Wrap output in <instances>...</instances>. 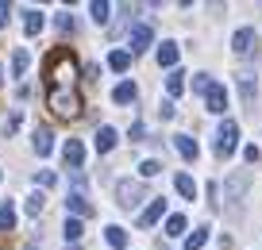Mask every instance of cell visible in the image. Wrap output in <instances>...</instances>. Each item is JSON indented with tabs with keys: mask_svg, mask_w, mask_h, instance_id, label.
<instances>
[{
	"mask_svg": "<svg viewBox=\"0 0 262 250\" xmlns=\"http://www.w3.org/2000/svg\"><path fill=\"white\" fill-rule=\"evenodd\" d=\"M139 173H143V177H158V173H162V162H155V158H150V162H143V166H139Z\"/></svg>",
	"mask_w": 262,
	"mask_h": 250,
	"instance_id": "4dcf8cb0",
	"label": "cell"
},
{
	"mask_svg": "<svg viewBox=\"0 0 262 250\" xmlns=\"http://www.w3.org/2000/svg\"><path fill=\"white\" fill-rule=\"evenodd\" d=\"M166 235H170V239L185 235V216H170V219H166Z\"/></svg>",
	"mask_w": 262,
	"mask_h": 250,
	"instance_id": "484cf974",
	"label": "cell"
},
{
	"mask_svg": "<svg viewBox=\"0 0 262 250\" xmlns=\"http://www.w3.org/2000/svg\"><path fill=\"white\" fill-rule=\"evenodd\" d=\"M35 181H39L42 189H50V185H54L58 177H54V173H50V170H39V173H35Z\"/></svg>",
	"mask_w": 262,
	"mask_h": 250,
	"instance_id": "d6a6232c",
	"label": "cell"
},
{
	"mask_svg": "<svg viewBox=\"0 0 262 250\" xmlns=\"http://www.w3.org/2000/svg\"><path fill=\"white\" fill-rule=\"evenodd\" d=\"M50 150H54V135H50L47 127H39V131H35V154H42V158H47Z\"/></svg>",
	"mask_w": 262,
	"mask_h": 250,
	"instance_id": "2e32d148",
	"label": "cell"
},
{
	"mask_svg": "<svg viewBox=\"0 0 262 250\" xmlns=\"http://www.w3.org/2000/svg\"><path fill=\"white\" fill-rule=\"evenodd\" d=\"M143 135H147V127H143V123H131V139H135V143H139Z\"/></svg>",
	"mask_w": 262,
	"mask_h": 250,
	"instance_id": "d590c367",
	"label": "cell"
},
{
	"mask_svg": "<svg viewBox=\"0 0 262 250\" xmlns=\"http://www.w3.org/2000/svg\"><path fill=\"white\" fill-rule=\"evenodd\" d=\"M0 89H4V70H0Z\"/></svg>",
	"mask_w": 262,
	"mask_h": 250,
	"instance_id": "74e56055",
	"label": "cell"
},
{
	"mask_svg": "<svg viewBox=\"0 0 262 250\" xmlns=\"http://www.w3.org/2000/svg\"><path fill=\"white\" fill-rule=\"evenodd\" d=\"M178 42H162V47H158V65H166V70H170L173 62H178Z\"/></svg>",
	"mask_w": 262,
	"mask_h": 250,
	"instance_id": "e0dca14e",
	"label": "cell"
},
{
	"mask_svg": "<svg viewBox=\"0 0 262 250\" xmlns=\"http://www.w3.org/2000/svg\"><path fill=\"white\" fill-rule=\"evenodd\" d=\"M47 104H50V116H58V120H77V116H81V97H77V89H50Z\"/></svg>",
	"mask_w": 262,
	"mask_h": 250,
	"instance_id": "7a4b0ae2",
	"label": "cell"
},
{
	"mask_svg": "<svg viewBox=\"0 0 262 250\" xmlns=\"http://www.w3.org/2000/svg\"><path fill=\"white\" fill-rule=\"evenodd\" d=\"M116 139H120V135H116V127H100L97 131V154H108L116 146Z\"/></svg>",
	"mask_w": 262,
	"mask_h": 250,
	"instance_id": "9a60e30c",
	"label": "cell"
},
{
	"mask_svg": "<svg viewBox=\"0 0 262 250\" xmlns=\"http://www.w3.org/2000/svg\"><path fill=\"white\" fill-rule=\"evenodd\" d=\"M247 185H251V173H231L228 185H224V196H228V200H239V196L247 193Z\"/></svg>",
	"mask_w": 262,
	"mask_h": 250,
	"instance_id": "52a82bcc",
	"label": "cell"
},
{
	"mask_svg": "<svg viewBox=\"0 0 262 250\" xmlns=\"http://www.w3.org/2000/svg\"><path fill=\"white\" fill-rule=\"evenodd\" d=\"M173 146H178V154H181L185 162H196V154H201V150H196V143H193L189 135H173Z\"/></svg>",
	"mask_w": 262,
	"mask_h": 250,
	"instance_id": "4fadbf2b",
	"label": "cell"
},
{
	"mask_svg": "<svg viewBox=\"0 0 262 250\" xmlns=\"http://www.w3.org/2000/svg\"><path fill=\"white\" fill-rule=\"evenodd\" d=\"M158 116H162V120H173V104H170V100H162V104H158Z\"/></svg>",
	"mask_w": 262,
	"mask_h": 250,
	"instance_id": "e575fe53",
	"label": "cell"
},
{
	"mask_svg": "<svg viewBox=\"0 0 262 250\" xmlns=\"http://www.w3.org/2000/svg\"><path fill=\"white\" fill-rule=\"evenodd\" d=\"M62 158H66V166H70V170H81V162H85V146L77 143V139H70V143L62 146Z\"/></svg>",
	"mask_w": 262,
	"mask_h": 250,
	"instance_id": "ba28073f",
	"label": "cell"
},
{
	"mask_svg": "<svg viewBox=\"0 0 262 250\" xmlns=\"http://www.w3.org/2000/svg\"><path fill=\"white\" fill-rule=\"evenodd\" d=\"M205 242H208V227H196V231L185 239V250H201Z\"/></svg>",
	"mask_w": 262,
	"mask_h": 250,
	"instance_id": "d4e9b609",
	"label": "cell"
},
{
	"mask_svg": "<svg viewBox=\"0 0 262 250\" xmlns=\"http://www.w3.org/2000/svg\"><path fill=\"white\" fill-rule=\"evenodd\" d=\"M81 235H85V227H81V219H66V239H81Z\"/></svg>",
	"mask_w": 262,
	"mask_h": 250,
	"instance_id": "f1b7e54d",
	"label": "cell"
},
{
	"mask_svg": "<svg viewBox=\"0 0 262 250\" xmlns=\"http://www.w3.org/2000/svg\"><path fill=\"white\" fill-rule=\"evenodd\" d=\"M19 123H24V112H12V116H8V123H4V135H16Z\"/></svg>",
	"mask_w": 262,
	"mask_h": 250,
	"instance_id": "1f68e13d",
	"label": "cell"
},
{
	"mask_svg": "<svg viewBox=\"0 0 262 250\" xmlns=\"http://www.w3.org/2000/svg\"><path fill=\"white\" fill-rule=\"evenodd\" d=\"M135 97H139L135 81H120V85H116V93H112V100H116V104H131Z\"/></svg>",
	"mask_w": 262,
	"mask_h": 250,
	"instance_id": "7c38bea8",
	"label": "cell"
},
{
	"mask_svg": "<svg viewBox=\"0 0 262 250\" xmlns=\"http://www.w3.org/2000/svg\"><path fill=\"white\" fill-rule=\"evenodd\" d=\"M166 93H170V97H181V93H185V73L181 70H173L170 77H166Z\"/></svg>",
	"mask_w": 262,
	"mask_h": 250,
	"instance_id": "7402d4cb",
	"label": "cell"
},
{
	"mask_svg": "<svg viewBox=\"0 0 262 250\" xmlns=\"http://www.w3.org/2000/svg\"><path fill=\"white\" fill-rule=\"evenodd\" d=\"M239 93H243L247 104L254 100V93H258V85H254V73H239Z\"/></svg>",
	"mask_w": 262,
	"mask_h": 250,
	"instance_id": "603a6c76",
	"label": "cell"
},
{
	"mask_svg": "<svg viewBox=\"0 0 262 250\" xmlns=\"http://www.w3.org/2000/svg\"><path fill=\"white\" fill-rule=\"evenodd\" d=\"M239 146V123L235 120H224L220 131H216V158H231Z\"/></svg>",
	"mask_w": 262,
	"mask_h": 250,
	"instance_id": "3957f363",
	"label": "cell"
},
{
	"mask_svg": "<svg viewBox=\"0 0 262 250\" xmlns=\"http://www.w3.org/2000/svg\"><path fill=\"white\" fill-rule=\"evenodd\" d=\"M143 196H147V185H143V181H116V200H120V208H135Z\"/></svg>",
	"mask_w": 262,
	"mask_h": 250,
	"instance_id": "277c9868",
	"label": "cell"
},
{
	"mask_svg": "<svg viewBox=\"0 0 262 250\" xmlns=\"http://www.w3.org/2000/svg\"><path fill=\"white\" fill-rule=\"evenodd\" d=\"M212 85H216V81L208 77V73H196V77H193V93H201V97H205V93L212 89Z\"/></svg>",
	"mask_w": 262,
	"mask_h": 250,
	"instance_id": "83f0119b",
	"label": "cell"
},
{
	"mask_svg": "<svg viewBox=\"0 0 262 250\" xmlns=\"http://www.w3.org/2000/svg\"><path fill=\"white\" fill-rule=\"evenodd\" d=\"M162 212H166V200H158V196H155V200L139 212V227H155L158 219H162Z\"/></svg>",
	"mask_w": 262,
	"mask_h": 250,
	"instance_id": "9c48e42d",
	"label": "cell"
},
{
	"mask_svg": "<svg viewBox=\"0 0 262 250\" xmlns=\"http://www.w3.org/2000/svg\"><path fill=\"white\" fill-rule=\"evenodd\" d=\"M24 250H39V246H35V242H31V246H24Z\"/></svg>",
	"mask_w": 262,
	"mask_h": 250,
	"instance_id": "f35d334b",
	"label": "cell"
},
{
	"mask_svg": "<svg viewBox=\"0 0 262 250\" xmlns=\"http://www.w3.org/2000/svg\"><path fill=\"white\" fill-rule=\"evenodd\" d=\"M89 12H93V19H97V24H108V12H112V8H108L104 0H93Z\"/></svg>",
	"mask_w": 262,
	"mask_h": 250,
	"instance_id": "4316f807",
	"label": "cell"
},
{
	"mask_svg": "<svg viewBox=\"0 0 262 250\" xmlns=\"http://www.w3.org/2000/svg\"><path fill=\"white\" fill-rule=\"evenodd\" d=\"M24 31L31 35V39L42 31V12H35V8H31V12H24Z\"/></svg>",
	"mask_w": 262,
	"mask_h": 250,
	"instance_id": "44dd1931",
	"label": "cell"
},
{
	"mask_svg": "<svg viewBox=\"0 0 262 250\" xmlns=\"http://www.w3.org/2000/svg\"><path fill=\"white\" fill-rule=\"evenodd\" d=\"M8 24V4H0V27Z\"/></svg>",
	"mask_w": 262,
	"mask_h": 250,
	"instance_id": "8d00e7d4",
	"label": "cell"
},
{
	"mask_svg": "<svg viewBox=\"0 0 262 250\" xmlns=\"http://www.w3.org/2000/svg\"><path fill=\"white\" fill-rule=\"evenodd\" d=\"M12 227H16V204L4 200L0 204V231H12Z\"/></svg>",
	"mask_w": 262,
	"mask_h": 250,
	"instance_id": "ffe728a7",
	"label": "cell"
},
{
	"mask_svg": "<svg viewBox=\"0 0 262 250\" xmlns=\"http://www.w3.org/2000/svg\"><path fill=\"white\" fill-rule=\"evenodd\" d=\"M27 65H31V54H27L24 47H16V54H12V73H16V77H24Z\"/></svg>",
	"mask_w": 262,
	"mask_h": 250,
	"instance_id": "d6986e66",
	"label": "cell"
},
{
	"mask_svg": "<svg viewBox=\"0 0 262 250\" xmlns=\"http://www.w3.org/2000/svg\"><path fill=\"white\" fill-rule=\"evenodd\" d=\"M104 239H108V246H112V250H123V246H127V231H123V227H108V231H104Z\"/></svg>",
	"mask_w": 262,
	"mask_h": 250,
	"instance_id": "ac0fdd59",
	"label": "cell"
},
{
	"mask_svg": "<svg viewBox=\"0 0 262 250\" xmlns=\"http://www.w3.org/2000/svg\"><path fill=\"white\" fill-rule=\"evenodd\" d=\"M150 42H155V27L150 24H135L131 27V54H143Z\"/></svg>",
	"mask_w": 262,
	"mask_h": 250,
	"instance_id": "8992f818",
	"label": "cell"
},
{
	"mask_svg": "<svg viewBox=\"0 0 262 250\" xmlns=\"http://www.w3.org/2000/svg\"><path fill=\"white\" fill-rule=\"evenodd\" d=\"M54 24H58V27H62V31H74V19L66 16V12H62V16H54Z\"/></svg>",
	"mask_w": 262,
	"mask_h": 250,
	"instance_id": "836d02e7",
	"label": "cell"
},
{
	"mask_svg": "<svg viewBox=\"0 0 262 250\" xmlns=\"http://www.w3.org/2000/svg\"><path fill=\"white\" fill-rule=\"evenodd\" d=\"M173 189H178L185 200H196V181L189 177V173H178V177H173Z\"/></svg>",
	"mask_w": 262,
	"mask_h": 250,
	"instance_id": "5bb4252c",
	"label": "cell"
},
{
	"mask_svg": "<svg viewBox=\"0 0 262 250\" xmlns=\"http://www.w3.org/2000/svg\"><path fill=\"white\" fill-rule=\"evenodd\" d=\"M42 70H47V85L50 89H77V58L70 47H58L47 54V62H42Z\"/></svg>",
	"mask_w": 262,
	"mask_h": 250,
	"instance_id": "6da1fadb",
	"label": "cell"
},
{
	"mask_svg": "<svg viewBox=\"0 0 262 250\" xmlns=\"http://www.w3.org/2000/svg\"><path fill=\"white\" fill-rule=\"evenodd\" d=\"M231 50H235L239 58L258 54V35H254V27H239V31H235V39H231Z\"/></svg>",
	"mask_w": 262,
	"mask_h": 250,
	"instance_id": "5b68a950",
	"label": "cell"
},
{
	"mask_svg": "<svg viewBox=\"0 0 262 250\" xmlns=\"http://www.w3.org/2000/svg\"><path fill=\"white\" fill-rule=\"evenodd\" d=\"M108 65H112L116 73H123L131 65V54H127V50H112V54H108Z\"/></svg>",
	"mask_w": 262,
	"mask_h": 250,
	"instance_id": "cb8c5ba5",
	"label": "cell"
},
{
	"mask_svg": "<svg viewBox=\"0 0 262 250\" xmlns=\"http://www.w3.org/2000/svg\"><path fill=\"white\" fill-rule=\"evenodd\" d=\"M66 204H70V212H74V219H77V216H85V219H89L93 212H97V208H93L89 200H85V193H70V200H66Z\"/></svg>",
	"mask_w": 262,
	"mask_h": 250,
	"instance_id": "8fae6325",
	"label": "cell"
},
{
	"mask_svg": "<svg viewBox=\"0 0 262 250\" xmlns=\"http://www.w3.org/2000/svg\"><path fill=\"white\" fill-rule=\"evenodd\" d=\"M42 200H47L42 193H31V196H27V216H39V212H42Z\"/></svg>",
	"mask_w": 262,
	"mask_h": 250,
	"instance_id": "f546056e",
	"label": "cell"
},
{
	"mask_svg": "<svg viewBox=\"0 0 262 250\" xmlns=\"http://www.w3.org/2000/svg\"><path fill=\"white\" fill-rule=\"evenodd\" d=\"M205 104H208V112L224 116V108H228V93H224V85H212V89L205 93Z\"/></svg>",
	"mask_w": 262,
	"mask_h": 250,
	"instance_id": "30bf717a",
	"label": "cell"
}]
</instances>
